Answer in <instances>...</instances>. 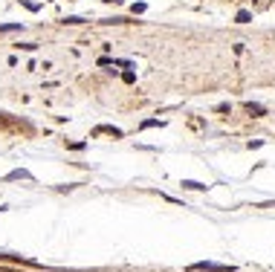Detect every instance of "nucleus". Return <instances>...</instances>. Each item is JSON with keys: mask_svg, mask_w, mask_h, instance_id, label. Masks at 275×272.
Returning <instances> with one entry per match:
<instances>
[{"mask_svg": "<svg viewBox=\"0 0 275 272\" xmlns=\"http://www.w3.org/2000/svg\"><path fill=\"white\" fill-rule=\"evenodd\" d=\"M194 270H206V272H229V267H223V264H211V261H203V264H194Z\"/></svg>", "mask_w": 275, "mask_h": 272, "instance_id": "f257e3e1", "label": "nucleus"}, {"mask_svg": "<svg viewBox=\"0 0 275 272\" xmlns=\"http://www.w3.org/2000/svg\"><path fill=\"white\" fill-rule=\"evenodd\" d=\"M96 134H113V136H122V131H119V128H107V125H104V128H99Z\"/></svg>", "mask_w": 275, "mask_h": 272, "instance_id": "f03ea898", "label": "nucleus"}, {"mask_svg": "<svg viewBox=\"0 0 275 272\" xmlns=\"http://www.w3.org/2000/svg\"><path fill=\"white\" fill-rule=\"evenodd\" d=\"M20 26H23V23H3L0 32H12V29H20Z\"/></svg>", "mask_w": 275, "mask_h": 272, "instance_id": "7ed1b4c3", "label": "nucleus"}, {"mask_svg": "<svg viewBox=\"0 0 275 272\" xmlns=\"http://www.w3.org/2000/svg\"><path fill=\"white\" fill-rule=\"evenodd\" d=\"M238 20H241V23H246V20H252V12H246V9H241V12H238Z\"/></svg>", "mask_w": 275, "mask_h": 272, "instance_id": "20e7f679", "label": "nucleus"}, {"mask_svg": "<svg viewBox=\"0 0 275 272\" xmlns=\"http://www.w3.org/2000/svg\"><path fill=\"white\" fill-rule=\"evenodd\" d=\"M246 110H249V113H258V116L264 113V107H261V104H252V102L246 104Z\"/></svg>", "mask_w": 275, "mask_h": 272, "instance_id": "39448f33", "label": "nucleus"}, {"mask_svg": "<svg viewBox=\"0 0 275 272\" xmlns=\"http://www.w3.org/2000/svg\"><path fill=\"white\" fill-rule=\"evenodd\" d=\"M183 186L186 188H206L203 183H194V180H183Z\"/></svg>", "mask_w": 275, "mask_h": 272, "instance_id": "423d86ee", "label": "nucleus"}, {"mask_svg": "<svg viewBox=\"0 0 275 272\" xmlns=\"http://www.w3.org/2000/svg\"><path fill=\"white\" fill-rule=\"evenodd\" d=\"M156 125H159V119H145L142 122V128H156Z\"/></svg>", "mask_w": 275, "mask_h": 272, "instance_id": "0eeeda50", "label": "nucleus"}, {"mask_svg": "<svg viewBox=\"0 0 275 272\" xmlns=\"http://www.w3.org/2000/svg\"><path fill=\"white\" fill-rule=\"evenodd\" d=\"M17 177H29V174H26V171H12V174H9V180H17Z\"/></svg>", "mask_w": 275, "mask_h": 272, "instance_id": "6e6552de", "label": "nucleus"}, {"mask_svg": "<svg viewBox=\"0 0 275 272\" xmlns=\"http://www.w3.org/2000/svg\"><path fill=\"white\" fill-rule=\"evenodd\" d=\"M107 3H119V0H107Z\"/></svg>", "mask_w": 275, "mask_h": 272, "instance_id": "1a4fd4ad", "label": "nucleus"}]
</instances>
